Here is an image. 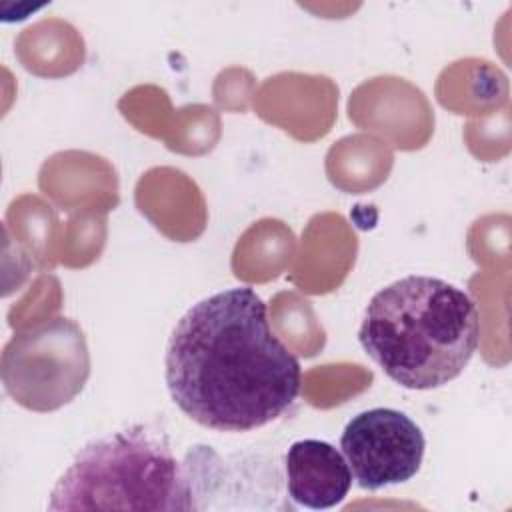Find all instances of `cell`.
Listing matches in <instances>:
<instances>
[{"mask_svg": "<svg viewBox=\"0 0 512 512\" xmlns=\"http://www.w3.org/2000/svg\"><path fill=\"white\" fill-rule=\"evenodd\" d=\"M166 386L194 422L248 432L280 418L298 398V358L278 340L266 302L250 286L196 302L166 346Z\"/></svg>", "mask_w": 512, "mask_h": 512, "instance_id": "cell-1", "label": "cell"}, {"mask_svg": "<svg viewBox=\"0 0 512 512\" xmlns=\"http://www.w3.org/2000/svg\"><path fill=\"white\" fill-rule=\"evenodd\" d=\"M358 340L390 380L432 390L458 378L472 360L480 314L458 286L410 274L370 298Z\"/></svg>", "mask_w": 512, "mask_h": 512, "instance_id": "cell-2", "label": "cell"}, {"mask_svg": "<svg viewBox=\"0 0 512 512\" xmlns=\"http://www.w3.org/2000/svg\"><path fill=\"white\" fill-rule=\"evenodd\" d=\"M48 510H198L186 464L164 432L126 426L88 442L50 492Z\"/></svg>", "mask_w": 512, "mask_h": 512, "instance_id": "cell-3", "label": "cell"}, {"mask_svg": "<svg viewBox=\"0 0 512 512\" xmlns=\"http://www.w3.org/2000/svg\"><path fill=\"white\" fill-rule=\"evenodd\" d=\"M90 376L82 328L66 316L42 320L14 334L2 350V382L10 398L34 412L74 400Z\"/></svg>", "mask_w": 512, "mask_h": 512, "instance_id": "cell-4", "label": "cell"}, {"mask_svg": "<svg viewBox=\"0 0 512 512\" xmlns=\"http://www.w3.org/2000/svg\"><path fill=\"white\" fill-rule=\"evenodd\" d=\"M340 448L358 486L380 490L418 474L426 438L408 414L396 408H370L348 420Z\"/></svg>", "mask_w": 512, "mask_h": 512, "instance_id": "cell-5", "label": "cell"}, {"mask_svg": "<svg viewBox=\"0 0 512 512\" xmlns=\"http://www.w3.org/2000/svg\"><path fill=\"white\" fill-rule=\"evenodd\" d=\"M288 496L310 510L340 504L352 486V472L344 454L324 440H298L284 456Z\"/></svg>", "mask_w": 512, "mask_h": 512, "instance_id": "cell-6", "label": "cell"}]
</instances>
